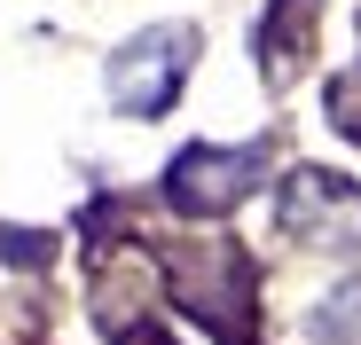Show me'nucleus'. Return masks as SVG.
<instances>
[{
  "label": "nucleus",
  "instance_id": "0eeeda50",
  "mask_svg": "<svg viewBox=\"0 0 361 345\" xmlns=\"http://www.w3.org/2000/svg\"><path fill=\"white\" fill-rule=\"evenodd\" d=\"M361 330V282H345L338 299H322V322H314V337L322 345H338V337H353Z\"/></svg>",
  "mask_w": 361,
  "mask_h": 345
},
{
  "label": "nucleus",
  "instance_id": "423d86ee",
  "mask_svg": "<svg viewBox=\"0 0 361 345\" xmlns=\"http://www.w3.org/2000/svg\"><path fill=\"white\" fill-rule=\"evenodd\" d=\"M330 126H338L345 142H361V63L330 79Z\"/></svg>",
  "mask_w": 361,
  "mask_h": 345
},
{
  "label": "nucleus",
  "instance_id": "7ed1b4c3",
  "mask_svg": "<svg viewBox=\"0 0 361 345\" xmlns=\"http://www.w3.org/2000/svg\"><path fill=\"white\" fill-rule=\"evenodd\" d=\"M259 172H267L259 142L252 149H180L165 165V196H173V212H189V220H220V212H235L259 189Z\"/></svg>",
  "mask_w": 361,
  "mask_h": 345
},
{
  "label": "nucleus",
  "instance_id": "20e7f679",
  "mask_svg": "<svg viewBox=\"0 0 361 345\" xmlns=\"http://www.w3.org/2000/svg\"><path fill=\"white\" fill-rule=\"evenodd\" d=\"M173 282H180V299H189V314H204L220 330H235L244 306H252V267H244L235 244H189L173 259Z\"/></svg>",
  "mask_w": 361,
  "mask_h": 345
},
{
  "label": "nucleus",
  "instance_id": "f257e3e1",
  "mask_svg": "<svg viewBox=\"0 0 361 345\" xmlns=\"http://www.w3.org/2000/svg\"><path fill=\"white\" fill-rule=\"evenodd\" d=\"M197 71V24H149L110 55V102L126 118H157Z\"/></svg>",
  "mask_w": 361,
  "mask_h": 345
},
{
  "label": "nucleus",
  "instance_id": "39448f33",
  "mask_svg": "<svg viewBox=\"0 0 361 345\" xmlns=\"http://www.w3.org/2000/svg\"><path fill=\"white\" fill-rule=\"evenodd\" d=\"M314 16H322V0H275V8H267L259 55H267V79H275V87L298 71V55H307V32H314Z\"/></svg>",
  "mask_w": 361,
  "mask_h": 345
},
{
  "label": "nucleus",
  "instance_id": "f03ea898",
  "mask_svg": "<svg viewBox=\"0 0 361 345\" xmlns=\"http://www.w3.org/2000/svg\"><path fill=\"white\" fill-rule=\"evenodd\" d=\"M275 220L290 244H314V251H361V189L338 181L322 165H298L283 196H275Z\"/></svg>",
  "mask_w": 361,
  "mask_h": 345
}]
</instances>
